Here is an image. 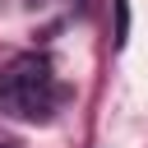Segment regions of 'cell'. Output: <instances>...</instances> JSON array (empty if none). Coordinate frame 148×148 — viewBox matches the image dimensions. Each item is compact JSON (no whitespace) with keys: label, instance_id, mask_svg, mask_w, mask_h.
Returning <instances> with one entry per match:
<instances>
[{"label":"cell","instance_id":"6da1fadb","mask_svg":"<svg viewBox=\"0 0 148 148\" xmlns=\"http://www.w3.org/2000/svg\"><path fill=\"white\" fill-rule=\"evenodd\" d=\"M65 88L56 79V65L42 51H23L9 56L0 65V111L14 120H51V111L60 106Z\"/></svg>","mask_w":148,"mask_h":148},{"label":"cell","instance_id":"7a4b0ae2","mask_svg":"<svg viewBox=\"0 0 148 148\" xmlns=\"http://www.w3.org/2000/svg\"><path fill=\"white\" fill-rule=\"evenodd\" d=\"M111 9H116V46H125L130 42V5L125 0H111Z\"/></svg>","mask_w":148,"mask_h":148},{"label":"cell","instance_id":"3957f363","mask_svg":"<svg viewBox=\"0 0 148 148\" xmlns=\"http://www.w3.org/2000/svg\"><path fill=\"white\" fill-rule=\"evenodd\" d=\"M0 148H14V143H0Z\"/></svg>","mask_w":148,"mask_h":148}]
</instances>
